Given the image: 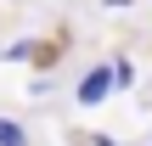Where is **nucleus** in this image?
<instances>
[{
  "label": "nucleus",
  "mask_w": 152,
  "mask_h": 146,
  "mask_svg": "<svg viewBox=\"0 0 152 146\" xmlns=\"http://www.w3.org/2000/svg\"><path fill=\"white\" fill-rule=\"evenodd\" d=\"M141 146H152V135H147V141H141Z\"/></svg>",
  "instance_id": "39448f33"
},
{
  "label": "nucleus",
  "mask_w": 152,
  "mask_h": 146,
  "mask_svg": "<svg viewBox=\"0 0 152 146\" xmlns=\"http://www.w3.org/2000/svg\"><path fill=\"white\" fill-rule=\"evenodd\" d=\"M0 146H34L28 141V124L23 118H0Z\"/></svg>",
  "instance_id": "f03ea898"
},
{
  "label": "nucleus",
  "mask_w": 152,
  "mask_h": 146,
  "mask_svg": "<svg viewBox=\"0 0 152 146\" xmlns=\"http://www.w3.org/2000/svg\"><path fill=\"white\" fill-rule=\"evenodd\" d=\"M130 84H135V62L113 56V62H96V68H85V79L73 84V101H79V107H102L107 96H124Z\"/></svg>",
  "instance_id": "f257e3e1"
},
{
  "label": "nucleus",
  "mask_w": 152,
  "mask_h": 146,
  "mask_svg": "<svg viewBox=\"0 0 152 146\" xmlns=\"http://www.w3.org/2000/svg\"><path fill=\"white\" fill-rule=\"evenodd\" d=\"M0 56H6V62H28V56H34V39H11Z\"/></svg>",
  "instance_id": "7ed1b4c3"
},
{
  "label": "nucleus",
  "mask_w": 152,
  "mask_h": 146,
  "mask_svg": "<svg viewBox=\"0 0 152 146\" xmlns=\"http://www.w3.org/2000/svg\"><path fill=\"white\" fill-rule=\"evenodd\" d=\"M90 146H113V141H107V135H90Z\"/></svg>",
  "instance_id": "20e7f679"
}]
</instances>
